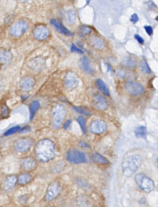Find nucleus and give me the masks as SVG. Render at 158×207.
Here are the masks:
<instances>
[{
	"mask_svg": "<svg viewBox=\"0 0 158 207\" xmlns=\"http://www.w3.org/2000/svg\"><path fill=\"white\" fill-rule=\"evenodd\" d=\"M96 84L98 89L102 93H104L105 95H106V96L110 95L109 89H108V87L107 86L106 83L102 79H97V81H96Z\"/></svg>",
	"mask_w": 158,
	"mask_h": 207,
	"instance_id": "obj_20",
	"label": "nucleus"
},
{
	"mask_svg": "<svg viewBox=\"0 0 158 207\" xmlns=\"http://www.w3.org/2000/svg\"><path fill=\"white\" fill-rule=\"evenodd\" d=\"M79 66L81 69L87 74H93L94 70L90 60L87 56H84L80 60Z\"/></svg>",
	"mask_w": 158,
	"mask_h": 207,
	"instance_id": "obj_11",
	"label": "nucleus"
},
{
	"mask_svg": "<svg viewBox=\"0 0 158 207\" xmlns=\"http://www.w3.org/2000/svg\"><path fill=\"white\" fill-rule=\"evenodd\" d=\"M33 141L29 138L20 139L15 142L14 147L15 150L20 153H24L29 151L33 146Z\"/></svg>",
	"mask_w": 158,
	"mask_h": 207,
	"instance_id": "obj_6",
	"label": "nucleus"
},
{
	"mask_svg": "<svg viewBox=\"0 0 158 207\" xmlns=\"http://www.w3.org/2000/svg\"><path fill=\"white\" fill-rule=\"evenodd\" d=\"M90 43L93 47L97 49H102L105 47V44L103 40L96 36L92 37L90 39Z\"/></svg>",
	"mask_w": 158,
	"mask_h": 207,
	"instance_id": "obj_18",
	"label": "nucleus"
},
{
	"mask_svg": "<svg viewBox=\"0 0 158 207\" xmlns=\"http://www.w3.org/2000/svg\"></svg>",
	"mask_w": 158,
	"mask_h": 207,
	"instance_id": "obj_43",
	"label": "nucleus"
},
{
	"mask_svg": "<svg viewBox=\"0 0 158 207\" xmlns=\"http://www.w3.org/2000/svg\"><path fill=\"white\" fill-rule=\"evenodd\" d=\"M66 158L67 161L74 164L84 163L87 160L84 152L76 149H71L67 153Z\"/></svg>",
	"mask_w": 158,
	"mask_h": 207,
	"instance_id": "obj_5",
	"label": "nucleus"
},
{
	"mask_svg": "<svg viewBox=\"0 0 158 207\" xmlns=\"http://www.w3.org/2000/svg\"><path fill=\"white\" fill-rule=\"evenodd\" d=\"M123 63L125 66L129 68H133L135 65V62H134V60L131 59L130 58L125 59Z\"/></svg>",
	"mask_w": 158,
	"mask_h": 207,
	"instance_id": "obj_30",
	"label": "nucleus"
},
{
	"mask_svg": "<svg viewBox=\"0 0 158 207\" xmlns=\"http://www.w3.org/2000/svg\"><path fill=\"white\" fill-rule=\"evenodd\" d=\"M33 34L35 38L38 40H44L48 37L49 31L45 26H39L35 29Z\"/></svg>",
	"mask_w": 158,
	"mask_h": 207,
	"instance_id": "obj_15",
	"label": "nucleus"
},
{
	"mask_svg": "<svg viewBox=\"0 0 158 207\" xmlns=\"http://www.w3.org/2000/svg\"><path fill=\"white\" fill-rule=\"evenodd\" d=\"M135 135L138 138H146L147 134L146 128L145 126H140L135 130Z\"/></svg>",
	"mask_w": 158,
	"mask_h": 207,
	"instance_id": "obj_23",
	"label": "nucleus"
},
{
	"mask_svg": "<svg viewBox=\"0 0 158 207\" xmlns=\"http://www.w3.org/2000/svg\"><path fill=\"white\" fill-rule=\"evenodd\" d=\"M144 28L145 30L146 33L149 35H151L153 33V29L152 26H144Z\"/></svg>",
	"mask_w": 158,
	"mask_h": 207,
	"instance_id": "obj_35",
	"label": "nucleus"
},
{
	"mask_svg": "<svg viewBox=\"0 0 158 207\" xmlns=\"http://www.w3.org/2000/svg\"><path fill=\"white\" fill-rule=\"evenodd\" d=\"M116 74L120 77H124L125 76V72L123 70H118L116 71Z\"/></svg>",
	"mask_w": 158,
	"mask_h": 207,
	"instance_id": "obj_37",
	"label": "nucleus"
},
{
	"mask_svg": "<svg viewBox=\"0 0 158 207\" xmlns=\"http://www.w3.org/2000/svg\"><path fill=\"white\" fill-rule=\"evenodd\" d=\"M34 85V81L32 78H26L21 83V87L25 91H29L33 89Z\"/></svg>",
	"mask_w": 158,
	"mask_h": 207,
	"instance_id": "obj_19",
	"label": "nucleus"
},
{
	"mask_svg": "<svg viewBox=\"0 0 158 207\" xmlns=\"http://www.w3.org/2000/svg\"><path fill=\"white\" fill-rule=\"evenodd\" d=\"M21 129V127L19 126H16L13 127V128L10 129L9 130H7L6 132L4 133V136H8L10 135H13L14 133H15L16 132L19 131Z\"/></svg>",
	"mask_w": 158,
	"mask_h": 207,
	"instance_id": "obj_29",
	"label": "nucleus"
},
{
	"mask_svg": "<svg viewBox=\"0 0 158 207\" xmlns=\"http://www.w3.org/2000/svg\"><path fill=\"white\" fill-rule=\"evenodd\" d=\"M134 38L140 44H143L144 43V40L143 38L138 34H135L134 35Z\"/></svg>",
	"mask_w": 158,
	"mask_h": 207,
	"instance_id": "obj_36",
	"label": "nucleus"
},
{
	"mask_svg": "<svg viewBox=\"0 0 158 207\" xmlns=\"http://www.w3.org/2000/svg\"><path fill=\"white\" fill-rule=\"evenodd\" d=\"M135 181L139 187L145 193L152 192L154 187L152 181L143 173H138L135 177Z\"/></svg>",
	"mask_w": 158,
	"mask_h": 207,
	"instance_id": "obj_4",
	"label": "nucleus"
},
{
	"mask_svg": "<svg viewBox=\"0 0 158 207\" xmlns=\"http://www.w3.org/2000/svg\"><path fill=\"white\" fill-rule=\"evenodd\" d=\"M50 23L60 33L64 34L66 35L70 36H72L73 35V34L71 33L70 30H68L63 25L62 22L60 20H57V19H52L50 20Z\"/></svg>",
	"mask_w": 158,
	"mask_h": 207,
	"instance_id": "obj_12",
	"label": "nucleus"
},
{
	"mask_svg": "<svg viewBox=\"0 0 158 207\" xmlns=\"http://www.w3.org/2000/svg\"><path fill=\"white\" fill-rule=\"evenodd\" d=\"M36 156L39 161L48 162L53 159L56 154L55 143L49 139H43L37 143L35 148Z\"/></svg>",
	"mask_w": 158,
	"mask_h": 207,
	"instance_id": "obj_1",
	"label": "nucleus"
},
{
	"mask_svg": "<svg viewBox=\"0 0 158 207\" xmlns=\"http://www.w3.org/2000/svg\"><path fill=\"white\" fill-rule=\"evenodd\" d=\"M17 178L14 175L8 176L4 180L3 187L6 191H10L13 189L16 185Z\"/></svg>",
	"mask_w": 158,
	"mask_h": 207,
	"instance_id": "obj_17",
	"label": "nucleus"
},
{
	"mask_svg": "<svg viewBox=\"0 0 158 207\" xmlns=\"http://www.w3.org/2000/svg\"><path fill=\"white\" fill-rule=\"evenodd\" d=\"M32 180V176L27 173L21 174L18 177L17 181L21 185H25L28 184Z\"/></svg>",
	"mask_w": 158,
	"mask_h": 207,
	"instance_id": "obj_21",
	"label": "nucleus"
},
{
	"mask_svg": "<svg viewBox=\"0 0 158 207\" xmlns=\"http://www.w3.org/2000/svg\"><path fill=\"white\" fill-rule=\"evenodd\" d=\"M94 105L98 109L105 110L108 107V103L106 99L101 95H97L94 99Z\"/></svg>",
	"mask_w": 158,
	"mask_h": 207,
	"instance_id": "obj_16",
	"label": "nucleus"
},
{
	"mask_svg": "<svg viewBox=\"0 0 158 207\" xmlns=\"http://www.w3.org/2000/svg\"><path fill=\"white\" fill-rule=\"evenodd\" d=\"M71 124V120H68L67 121H66V123H65V124L64 126V128L65 129H67V128H69V127L70 126V124Z\"/></svg>",
	"mask_w": 158,
	"mask_h": 207,
	"instance_id": "obj_38",
	"label": "nucleus"
},
{
	"mask_svg": "<svg viewBox=\"0 0 158 207\" xmlns=\"http://www.w3.org/2000/svg\"><path fill=\"white\" fill-rule=\"evenodd\" d=\"M73 109L79 113H82L86 115H89L90 114L89 112H88L87 111H86L82 108H79V107H74Z\"/></svg>",
	"mask_w": 158,
	"mask_h": 207,
	"instance_id": "obj_33",
	"label": "nucleus"
},
{
	"mask_svg": "<svg viewBox=\"0 0 158 207\" xmlns=\"http://www.w3.org/2000/svg\"><path fill=\"white\" fill-rule=\"evenodd\" d=\"M28 27L27 22L23 20H20L14 23L10 29V33L14 37L21 36Z\"/></svg>",
	"mask_w": 158,
	"mask_h": 207,
	"instance_id": "obj_8",
	"label": "nucleus"
},
{
	"mask_svg": "<svg viewBox=\"0 0 158 207\" xmlns=\"http://www.w3.org/2000/svg\"><path fill=\"white\" fill-rule=\"evenodd\" d=\"M61 190V187L58 181H53L49 185L46 194L45 200L47 201H52L59 195Z\"/></svg>",
	"mask_w": 158,
	"mask_h": 207,
	"instance_id": "obj_7",
	"label": "nucleus"
},
{
	"mask_svg": "<svg viewBox=\"0 0 158 207\" xmlns=\"http://www.w3.org/2000/svg\"><path fill=\"white\" fill-rule=\"evenodd\" d=\"M11 58V54L9 51H4L0 55V60L2 63H6Z\"/></svg>",
	"mask_w": 158,
	"mask_h": 207,
	"instance_id": "obj_27",
	"label": "nucleus"
},
{
	"mask_svg": "<svg viewBox=\"0 0 158 207\" xmlns=\"http://www.w3.org/2000/svg\"><path fill=\"white\" fill-rule=\"evenodd\" d=\"M81 33L83 34H88L92 32V30L87 26H83L81 28Z\"/></svg>",
	"mask_w": 158,
	"mask_h": 207,
	"instance_id": "obj_31",
	"label": "nucleus"
},
{
	"mask_svg": "<svg viewBox=\"0 0 158 207\" xmlns=\"http://www.w3.org/2000/svg\"><path fill=\"white\" fill-rule=\"evenodd\" d=\"M71 51L72 52H76L80 54H84V51L81 50L78 47H76L75 45L74 44H72L71 46Z\"/></svg>",
	"mask_w": 158,
	"mask_h": 207,
	"instance_id": "obj_32",
	"label": "nucleus"
},
{
	"mask_svg": "<svg viewBox=\"0 0 158 207\" xmlns=\"http://www.w3.org/2000/svg\"><path fill=\"white\" fill-rule=\"evenodd\" d=\"M126 90L128 93L133 96H138L144 91V87L142 85L137 82L129 81L125 85Z\"/></svg>",
	"mask_w": 158,
	"mask_h": 207,
	"instance_id": "obj_9",
	"label": "nucleus"
},
{
	"mask_svg": "<svg viewBox=\"0 0 158 207\" xmlns=\"http://www.w3.org/2000/svg\"><path fill=\"white\" fill-rule=\"evenodd\" d=\"M106 66L107 68V71H110V72H112V69L111 66H110V65H109L108 63H105Z\"/></svg>",
	"mask_w": 158,
	"mask_h": 207,
	"instance_id": "obj_40",
	"label": "nucleus"
},
{
	"mask_svg": "<svg viewBox=\"0 0 158 207\" xmlns=\"http://www.w3.org/2000/svg\"><path fill=\"white\" fill-rule=\"evenodd\" d=\"M106 128V124L105 121L101 120H96L91 123L89 129L92 133L99 134L104 132Z\"/></svg>",
	"mask_w": 158,
	"mask_h": 207,
	"instance_id": "obj_10",
	"label": "nucleus"
},
{
	"mask_svg": "<svg viewBox=\"0 0 158 207\" xmlns=\"http://www.w3.org/2000/svg\"><path fill=\"white\" fill-rule=\"evenodd\" d=\"M158 16H157V17H156V20H157V21H158Z\"/></svg>",
	"mask_w": 158,
	"mask_h": 207,
	"instance_id": "obj_42",
	"label": "nucleus"
},
{
	"mask_svg": "<svg viewBox=\"0 0 158 207\" xmlns=\"http://www.w3.org/2000/svg\"><path fill=\"white\" fill-rule=\"evenodd\" d=\"M40 103L38 100H34L33 102H32V104H30V107H29L30 120L33 119L35 113L40 107Z\"/></svg>",
	"mask_w": 158,
	"mask_h": 207,
	"instance_id": "obj_24",
	"label": "nucleus"
},
{
	"mask_svg": "<svg viewBox=\"0 0 158 207\" xmlns=\"http://www.w3.org/2000/svg\"><path fill=\"white\" fill-rule=\"evenodd\" d=\"M138 16L136 14H133L132 15L131 18H130L131 22L134 24H135L138 21Z\"/></svg>",
	"mask_w": 158,
	"mask_h": 207,
	"instance_id": "obj_34",
	"label": "nucleus"
},
{
	"mask_svg": "<svg viewBox=\"0 0 158 207\" xmlns=\"http://www.w3.org/2000/svg\"><path fill=\"white\" fill-rule=\"evenodd\" d=\"M140 67L142 71H144L147 74H151V70L149 67V65L148 64L146 61L145 60H142L141 61L140 63Z\"/></svg>",
	"mask_w": 158,
	"mask_h": 207,
	"instance_id": "obj_25",
	"label": "nucleus"
},
{
	"mask_svg": "<svg viewBox=\"0 0 158 207\" xmlns=\"http://www.w3.org/2000/svg\"><path fill=\"white\" fill-rule=\"evenodd\" d=\"M67 19L68 22L70 23H72L75 21L76 19L75 13L72 10H70L67 14Z\"/></svg>",
	"mask_w": 158,
	"mask_h": 207,
	"instance_id": "obj_26",
	"label": "nucleus"
},
{
	"mask_svg": "<svg viewBox=\"0 0 158 207\" xmlns=\"http://www.w3.org/2000/svg\"><path fill=\"white\" fill-rule=\"evenodd\" d=\"M65 85L68 89H73L77 87L79 83L78 78L72 72H69L65 78Z\"/></svg>",
	"mask_w": 158,
	"mask_h": 207,
	"instance_id": "obj_13",
	"label": "nucleus"
},
{
	"mask_svg": "<svg viewBox=\"0 0 158 207\" xmlns=\"http://www.w3.org/2000/svg\"><path fill=\"white\" fill-rule=\"evenodd\" d=\"M142 162V158L139 155L133 154L127 156L121 164L123 173L126 177H130L137 172Z\"/></svg>",
	"mask_w": 158,
	"mask_h": 207,
	"instance_id": "obj_2",
	"label": "nucleus"
},
{
	"mask_svg": "<svg viewBox=\"0 0 158 207\" xmlns=\"http://www.w3.org/2000/svg\"><path fill=\"white\" fill-rule=\"evenodd\" d=\"M2 81L1 79L0 78V90L2 89Z\"/></svg>",
	"mask_w": 158,
	"mask_h": 207,
	"instance_id": "obj_41",
	"label": "nucleus"
},
{
	"mask_svg": "<svg viewBox=\"0 0 158 207\" xmlns=\"http://www.w3.org/2000/svg\"><path fill=\"white\" fill-rule=\"evenodd\" d=\"M37 162L34 158L27 157L21 161V167L25 171H31L35 168Z\"/></svg>",
	"mask_w": 158,
	"mask_h": 207,
	"instance_id": "obj_14",
	"label": "nucleus"
},
{
	"mask_svg": "<svg viewBox=\"0 0 158 207\" xmlns=\"http://www.w3.org/2000/svg\"><path fill=\"white\" fill-rule=\"evenodd\" d=\"M66 115V110L62 105L58 104L54 108L52 111V125L55 129L60 128L63 123Z\"/></svg>",
	"mask_w": 158,
	"mask_h": 207,
	"instance_id": "obj_3",
	"label": "nucleus"
},
{
	"mask_svg": "<svg viewBox=\"0 0 158 207\" xmlns=\"http://www.w3.org/2000/svg\"><path fill=\"white\" fill-rule=\"evenodd\" d=\"M80 145L82 147L88 148V147H89V146H88V145L87 144V143L85 142V141H82V142H81Z\"/></svg>",
	"mask_w": 158,
	"mask_h": 207,
	"instance_id": "obj_39",
	"label": "nucleus"
},
{
	"mask_svg": "<svg viewBox=\"0 0 158 207\" xmlns=\"http://www.w3.org/2000/svg\"><path fill=\"white\" fill-rule=\"evenodd\" d=\"M77 121L80 126L81 128L82 129L83 132L86 133V121H85V118L83 117V116H79L77 119Z\"/></svg>",
	"mask_w": 158,
	"mask_h": 207,
	"instance_id": "obj_28",
	"label": "nucleus"
},
{
	"mask_svg": "<svg viewBox=\"0 0 158 207\" xmlns=\"http://www.w3.org/2000/svg\"><path fill=\"white\" fill-rule=\"evenodd\" d=\"M92 159L94 162L99 164H105L109 163V161L107 159L98 153L93 154L92 156Z\"/></svg>",
	"mask_w": 158,
	"mask_h": 207,
	"instance_id": "obj_22",
	"label": "nucleus"
}]
</instances>
